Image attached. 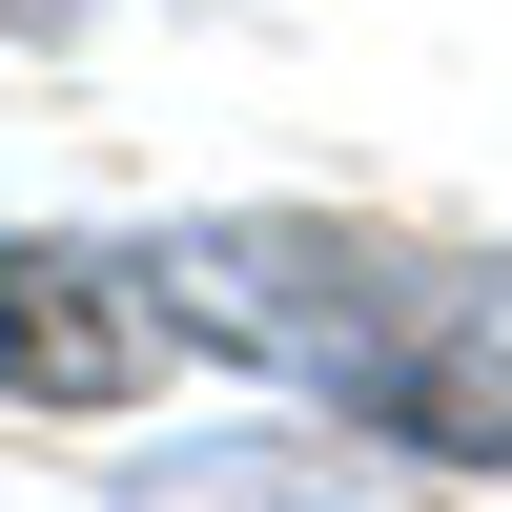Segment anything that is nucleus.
<instances>
[{
	"instance_id": "f257e3e1",
	"label": "nucleus",
	"mask_w": 512,
	"mask_h": 512,
	"mask_svg": "<svg viewBox=\"0 0 512 512\" xmlns=\"http://www.w3.org/2000/svg\"><path fill=\"white\" fill-rule=\"evenodd\" d=\"M185 328H226L246 369H287L308 410L431 451V472H512V267L410 226H328V205H246V226L164 246Z\"/></svg>"
},
{
	"instance_id": "f03ea898",
	"label": "nucleus",
	"mask_w": 512,
	"mask_h": 512,
	"mask_svg": "<svg viewBox=\"0 0 512 512\" xmlns=\"http://www.w3.org/2000/svg\"><path fill=\"white\" fill-rule=\"evenodd\" d=\"M185 349L164 246H82V226H0V410H123Z\"/></svg>"
},
{
	"instance_id": "7ed1b4c3",
	"label": "nucleus",
	"mask_w": 512,
	"mask_h": 512,
	"mask_svg": "<svg viewBox=\"0 0 512 512\" xmlns=\"http://www.w3.org/2000/svg\"><path fill=\"white\" fill-rule=\"evenodd\" d=\"M82 512H451L431 492V451H390V431H349V410H246V431H164V451H123Z\"/></svg>"
},
{
	"instance_id": "20e7f679",
	"label": "nucleus",
	"mask_w": 512,
	"mask_h": 512,
	"mask_svg": "<svg viewBox=\"0 0 512 512\" xmlns=\"http://www.w3.org/2000/svg\"><path fill=\"white\" fill-rule=\"evenodd\" d=\"M62 21H82V0H0V41H62Z\"/></svg>"
}]
</instances>
